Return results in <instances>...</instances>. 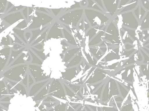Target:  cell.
I'll use <instances>...</instances> for the list:
<instances>
[{"label": "cell", "mask_w": 149, "mask_h": 111, "mask_svg": "<svg viewBox=\"0 0 149 111\" xmlns=\"http://www.w3.org/2000/svg\"><path fill=\"white\" fill-rule=\"evenodd\" d=\"M51 39L64 40L60 23L55 19L50 25L46 38V41Z\"/></svg>", "instance_id": "5"}, {"label": "cell", "mask_w": 149, "mask_h": 111, "mask_svg": "<svg viewBox=\"0 0 149 111\" xmlns=\"http://www.w3.org/2000/svg\"><path fill=\"white\" fill-rule=\"evenodd\" d=\"M10 38L11 41V43L12 44H13L15 42L19 43L18 42L19 41L24 45L25 47L27 46V45L24 42H22L20 39H19L14 33L11 34V36H10Z\"/></svg>", "instance_id": "24"}, {"label": "cell", "mask_w": 149, "mask_h": 111, "mask_svg": "<svg viewBox=\"0 0 149 111\" xmlns=\"http://www.w3.org/2000/svg\"><path fill=\"white\" fill-rule=\"evenodd\" d=\"M52 15L36 11L27 23V31L36 29L53 23L55 20Z\"/></svg>", "instance_id": "1"}, {"label": "cell", "mask_w": 149, "mask_h": 111, "mask_svg": "<svg viewBox=\"0 0 149 111\" xmlns=\"http://www.w3.org/2000/svg\"><path fill=\"white\" fill-rule=\"evenodd\" d=\"M78 73L77 66L67 68L64 72H61V79L72 84L78 85Z\"/></svg>", "instance_id": "6"}, {"label": "cell", "mask_w": 149, "mask_h": 111, "mask_svg": "<svg viewBox=\"0 0 149 111\" xmlns=\"http://www.w3.org/2000/svg\"><path fill=\"white\" fill-rule=\"evenodd\" d=\"M62 9V8L57 9H51L52 12H52L55 16H56Z\"/></svg>", "instance_id": "29"}, {"label": "cell", "mask_w": 149, "mask_h": 111, "mask_svg": "<svg viewBox=\"0 0 149 111\" xmlns=\"http://www.w3.org/2000/svg\"><path fill=\"white\" fill-rule=\"evenodd\" d=\"M24 81H25L24 84L28 91L32 86L35 83L34 80L28 71L25 75Z\"/></svg>", "instance_id": "18"}, {"label": "cell", "mask_w": 149, "mask_h": 111, "mask_svg": "<svg viewBox=\"0 0 149 111\" xmlns=\"http://www.w3.org/2000/svg\"><path fill=\"white\" fill-rule=\"evenodd\" d=\"M74 4L65 9V10L62 12L63 14L74 10L82 8L80 5V1H74Z\"/></svg>", "instance_id": "22"}, {"label": "cell", "mask_w": 149, "mask_h": 111, "mask_svg": "<svg viewBox=\"0 0 149 111\" xmlns=\"http://www.w3.org/2000/svg\"><path fill=\"white\" fill-rule=\"evenodd\" d=\"M25 35L27 42H29L31 36V33L29 31H27V32H25Z\"/></svg>", "instance_id": "30"}, {"label": "cell", "mask_w": 149, "mask_h": 111, "mask_svg": "<svg viewBox=\"0 0 149 111\" xmlns=\"http://www.w3.org/2000/svg\"><path fill=\"white\" fill-rule=\"evenodd\" d=\"M35 111H36V110H35Z\"/></svg>", "instance_id": "34"}, {"label": "cell", "mask_w": 149, "mask_h": 111, "mask_svg": "<svg viewBox=\"0 0 149 111\" xmlns=\"http://www.w3.org/2000/svg\"><path fill=\"white\" fill-rule=\"evenodd\" d=\"M52 79L46 84L33 97V100L37 103L43 100L48 95L49 89Z\"/></svg>", "instance_id": "10"}, {"label": "cell", "mask_w": 149, "mask_h": 111, "mask_svg": "<svg viewBox=\"0 0 149 111\" xmlns=\"http://www.w3.org/2000/svg\"><path fill=\"white\" fill-rule=\"evenodd\" d=\"M61 24L77 41L84 46V39L82 34L79 29L77 27L68 26L62 23Z\"/></svg>", "instance_id": "8"}, {"label": "cell", "mask_w": 149, "mask_h": 111, "mask_svg": "<svg viewBox=\"0 0 149 111\" xmlns=\"http://www.w3.org/2000/svg\"><path fill=\"white\" fill-rule=\"evenodd\" d=\"M56 100L49 95H47L43 100V102H57Z\"/></svg>", "instance_id": "27"}, {"label": "cell", "mask_w": 149, "mask_h": 111, "mask_svg": "<svg viewBox=\"0 0 149 111\" xmlns=\"http://www.w3.org/2000/svg\"><path fill=\"white\" fill-rule=\"evenodd\" d=\"M12 30L21 39L27 46L28 45V42L24 36V33L27 31L26 30H18L15 28H14Z\"/></svg>", "instance_id": "21"}, {"label": "cell", "mask_w": 149, "mask_h": 111, "mask_svg": "<svg viewBox=\"0 0 149 111\" xmlns=\"http://www.w3.org/2000/svg\"><path fill=\"white\" fill-rule=\"evenodd\" d=\"M31 8L37 11L52 15L51 13L47 10L46 8L43 7H36L33 5H32V6Z\"/></svg>", "instance_id": "26"}, {"label": "cell", "mask_w": 149, "mask_h": 111, "mask_svg": "<svg viewBox=\"0 0 149 111\" xmlns=\"http://www.w3.org/2000/svg\"><path fill=\"white\" fill-rule=\"evenodd\" d=\"M51 80V79H49L34 83L29 89L28 91V95L33 98V97L35 95Z\"/></svg>", "instance_id": "11"}, {"label": "cell", "mask_w": 149, "mask_h": 111, "mask_svg": "<svg viewBox=\"0 0 149 111\" xmlns=\"http://www.w3.org/2000/svg\"><path fill=\"white\" fill-rule=\"evenodd\" d=\"M60 44L62 47L71 46L70 45L67 43L64 40L62 41H61L60 42Z\"/></svg>", "instance_id": "32"}, {"label": "cell", "mask_w": 149, "mask_h": 111, "mask_svg": "<svg viewBox=\"0 0 149 111\" xmlns=\"http://www.w3.org/2000/svg\"><path fill=\"white\" fill-rule=\"evenodd\" d=\"M48 95L58 102L67 103L65 91L61 79H52Z\"/></svg>", "instance_id": "3"}, {"label": "cell", "mask_w": 149, "mask_h": 111, "mask_svg": "<svg viewBox=\"0 0 149 111\" xmlns=\"http://www.w3.org/2000/svg\"><path fill=\"white\" fill-rule=\"evenodd\" d=\"M81 104V103H78L72 106L67 104L66 111H75Z\"/></svg>", "instance_id": "25"}, {"label": "cell", "mask_w": 149, "mask_h": 111, "mask_svg": "<svg viewBox=\"0 0 149 111\" xmlns=\"http://www.w3.org/2000/svg\"><path fill=\"white\" fill-rule=\"evenodd\" d=\"M28 50L32 58L31 61L29 63L41 66L42 64L43 61L29 48H28Z\"/></svg>", "instance_id": "19"}, {"label": "cell", "mask_w": 149, "mask_h": 111, "mask_svg": "<svg viewBox=\"0 0 149 111\" xmlns=\"http://www.w3.org/2000/svg\"><path fill=\"white\" fill-rule=\"evenodd\" d=\"M90 25L88 21L84 15L78 23L77 28L79 29L83 36L84 39L85 35L87 31L90 28Z\"/></svg>", "instance_id": "13"}, {"label": "cell", "mask_w": 149, "mask_h": 111, "mask_svg": "<svg viewBox=\"0 0 149 111\" xmlns=\"http://www.w3.org/2000/svg\"><path fill=\"white\" fill-rule=\"evenodd\" d=\"M62 76L61 72L59 71H55L51 72L50 78L51 79H57L60 80Z\"/></svg>", "instance_id": "23"}, {"label": "cell", "mask_w": 149, "mask_h": 111, "mask_svg": "<svg viewBox=\"0 0 149 111\" xmlns=\"http://www.w3.org/2000/svg\"><path fill=\"white\" fill-rule=\"evenodd\" d=\"M44 45L42 44H39L32 47L34 48L39 50H42L43 49Z\"/></svg>", "instance_id": "31"}, {"label": "cell", "mask_w": 149, "mask_h": 111, "mask_svg": "<svg viewBox=\"0 0 149 111\" xmlns=\"http://www.w3.org/2000/svg\"><path fill=\"white\" fill-rule=\"evenodd\" d=\"M52 23L38 29L29 30L32 34V36L30 40L28 42V45H29L33 42L36 38L44 30H45Z\"/></svg>", "instance_id": "16"}, {"label": "cell", "mask_w": 149, "mask_h": 111, "mask_svg": "<svg viewBox=\"0 0 149 111\" xmlns=\"http://www.w3.org/2000/svg\"><path fill=\"white\" fill-rule=\"evenodd\" d=\"M84 8L77 9L67 12L57 17V20L64 24L77 27L84 15Z\"/></svg>", "instance_id": "2"}, {"label": "cell", "mask_w": 149, "mask_h": 111, "mask_svg": "<svg viewBox=\"0 0 149 111\" xmlns=\"http://www.w3.org/2000/svg\"><path fill=\"white\" fill-rule=\"evenodd\" d=\"M63 81L65 84L81 99L83 101L84 100L80 91V89L82 86L80 85L73 84L64 80Z\"/></svg>", "instance_id": "17"}, {"label": "cell", "mask_w": 149, "mask_h": 111, "mask_svg": "<svg viewBox=\"0 0 149 111\" xmlns=\"http://www.w3.org/2000/svg\"><path fill=\"white\" fill-rule=\"evenodd\" d=\"M84 50V47H82L75 56L65 64L67 69L77 66L81 63L83 59Z\"/></svg>", "instance_id": "9"}, {"label": "cell", "mask_w": 149, "mask_h": 111, "mask_svg": "<svg viewBox=\"0 0 149 111\" xmlns=\"http://www.w3.org/2000/svg\"><path fill=\"white\" fill-rule=\"evenodd\" d=\"M60 23L63 32L64 40L67 43L73 47H84V46L77 41L71 35L70 33L62 25L61 23Z\"/></svg>", "instance_id": "7"}, {"label": "cell", "mask_w": 149, "mask_h": 111, "mask_svg": "<svg viewBox=\"0 0 149 111\" xmlns=\"http://www.w3.org/2000/svg\"><path fill=\"white\" fill-rule=\"evenodd\" d=\"M59 102H43L42 104L45 105L48 109L52 108V106L58 103Z\"/></svg>", "instance_id": "28"}, {"label": "cell", "mask_w": 149, "mask_h": 111, "mask_svg": "<svg viewBox=\"0 0 149 111\" xmlns=\"http://www.w3.org/2000/svg\"><path fill=\"white\" fill-rule=\"evenodd\" d=\"M81 47H72L66 51L63 61L65 64L75 56L81 49Z\"/></svg>", "instance_id": "12"}, {"label": "cell", "mask_w": 149, "mask_h": 111, "mask_svg": "<svg viewBox=\"0 0 149 111\" xmlns=\"http://www.w3.org/2000/svg\"><path fill=\"white\" fill-rule=\"evenodd\" d=\"M29 48L42 61L46 58L47 56L45 54L44 49L39 50L33 47H29Z\"/></svg>", "instance_id": "20"}, {"label": "cell", "mask_w": 149, "mask_h": 111, "mask_svg": "<svg viewBox=\"0 0 149 111\" xmlns=\"http://www.w3.org/2000/svg\"><path fill=\"white\" fill-rule=\"evenodd\" d=\"M51 25L36 38L33 42L29 45V47H32L39 44H42L43 45L44 44Z\"/></svg>", "instance_id": "14"}, {"label": "cell", "mask_w": 149, "mask_h": 111, "mask_svg": "<svg viewBox=\"0 0 149 111\" xmlns=\"http://www.w3.org/2000/svg\"><path fill=\"white\" fill-rule=\"evenodd\" d=\"M87 1L86 0H83L80 1V5L82 7H86V5H88V2H87Z\"/></svg>", "instance_id": "33"}, {"label": "cell", "mask_w": 149, "mask_h": 111, "mask_svg": "<svg viewBox=\"0 0 149 111\" xmlns=\"http://www.w3.org/2000/svg\"><path fill=\"white\" fill-rule=\"evenodd\" d=\"M65 89L66 96L69 98L77 101L82 104H84V101L81 99L76 95L73 91L65 84L63 80L61 79Z\"/></svg>", "instance_id": "15"}, {"label": "cell", "mask_w": 149, "mask_h": 111, "mask_svg": "<svg viewBox=\"0 0 149 111\" xmlns=\"http://www.w3.org/2000/svg\"><path fill=\"white\" fill-rule=\"evenodd\" d=\"M41 66L30 63L28 65V71L33 78L35 83L50 79V75L45 73Z\"/></svg>", "instance_id": "4"}]
</instances>
